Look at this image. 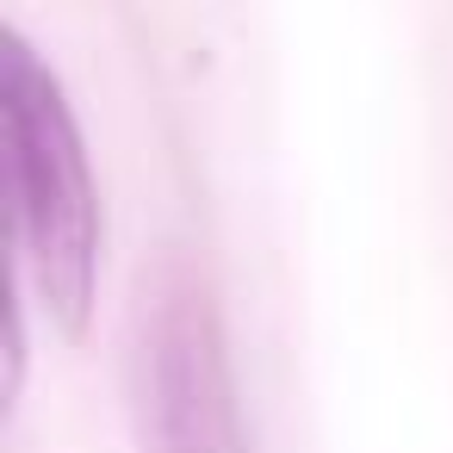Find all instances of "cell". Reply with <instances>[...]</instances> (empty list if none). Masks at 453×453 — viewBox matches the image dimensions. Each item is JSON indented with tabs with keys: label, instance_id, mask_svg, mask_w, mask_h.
<instances>
[{
	"label": "cell",
	"instance_id": "obj_1",
	"mask_svg": "<svg viewBox=\"0 0 453 453\" xmlns=\"http://www.w3.org/2000/svg\"><path fill=\"white\" fill-rule=\"evenodd\" d=\"M0 119H7L19 267L63 335H88L100 292V193L69 94L19 32H7L0 57Z\"/></svg>",
	"mask_w": 453,
	"mask_h": 453
},
{
	"label": "cell",
	"instance_id": "obj_2",
	"mask_svg": "<svg viewBox=\"0 0 453 453\" xmlns=\"http://www.w3.org/2000/svg\"><path fill=\"white\" fill-rule=\"evenodd\" d=\"M125 403L137 453H249L218 292L180 249H162L131 286Z\"/></svg>",
	"mask_w": 453,
	"mask_h": 453
}]
</instances>
